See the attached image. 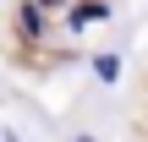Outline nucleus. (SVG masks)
<instances>
[{"label":"nucleus","instance_id":"obj_1","mask_svg":"<svg viewBox=\"0 0 148 142\" xmlns=\"http://www.w3.org/2000/svg\"><path fill=\"white\" fill-rule=\"evenodd\" d=\"M93 22H110V0H77L66 11V33H88Z\"/></svg>","mask_w":148,"mask_h":142},{"label":"nucleus","instance_id":"obj_5","mask_svg":"<svg viewBox=\"0 0 148 142\" xmlns=\"http://www.w3.org/2000/svg\"><path fill=\"white\" fill-rule=\"evenodd\" d=\"M0 142H27L22 131H11V126H0Z\"/></svg>","mask_w":148,"mask_h":142},{"label":"nucleus","instance_id":"obj_6","mask_svg":"<svg viewBox=\"0 0 148 142\" xmlns=\"http://www.w3.org/2000/svg\"><path fill=\"white\" fill-rule=\"evenodd\" d=\"M71 142H104L99 131H71Z\"/></svg>","mask_w":148,"mask_h":142},{"label":"nucleus","instance_id":"obj_2","mask_svg":"<svg viewBox=\"0 0 148 142\" xmlns=\"http://www.w3.org/2000/svg\"><path fill=\"white\" fill-rule=\"evenodd\" d=\"M16 22H22V27H16V33H22V38H27V44H38V38H44V33H49V16H44V11H38V0H27V5H22V11H16Z\"/></svg>","mask_w":148,"mask_h":142},{"label":"nucleus","instance_id":"obj_4","mask_svg":"<svg viewBox=\"0 0 148 142\" xmlns=\"http://www.w3.org/2000/svg\"><path fill=\"white\" fill-rule=\"evenodd\" d=\"M38 11H44V16H55V11H66V0H38Z\"/></svg>","mask_w":148,"mask_h":142},{"label":"nucleus","instance_id":"obj_3","mask_svg":"<svg viewBox=\"0 0 148 142\" xmlns=\"http://www.w3.org/2000/svg\"><path fill=\"white\" fill-rule=\"evenodd\" d=\"M121 71H126L121 49H104V55H93V77H99V88H115V82H121Z\"/></svg>","mask_w":148,"mask_h":142}]
</instances>
